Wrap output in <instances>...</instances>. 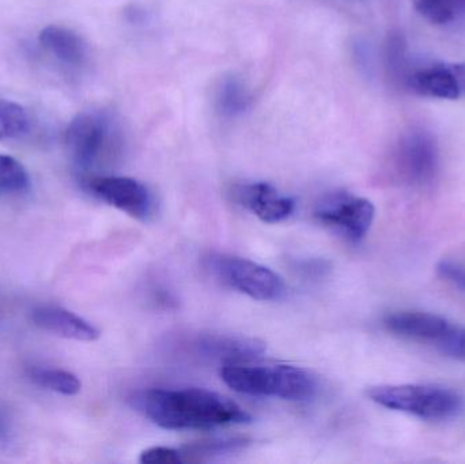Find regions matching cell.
Instances as JSON below:
<instances>
[{
    "label": "cell",
    "mask_w": 465,
    "mask_h": 464,
    "mask_svg": "<svg viewBox=\"0 0 465 464\" xmlns=\"http://www.w3.org/2000/svg\"><path fill=\"white\" fill-rule=\"evenodd\" d=\"M29 187L30 177L25 166L10 155L0 154V195H16Z\"/></svg>",
    "instance_id": "18"
},
{
    "label": "cell",
    "mask_w": 465,
    "mask_h": 464,
    "mask_svg": "<svg viewBox=\"0 0 465 464\" xmlns=\"http://www.w3.org/2000/svg\"><path fill=\"white\" fill-rule=\"evenodd\" d=\"M27 378L35 386L64 397L78 395L82 390L78 376L60 368L32 367L27 370Z\"/></svg>",
    "instance_id": "15"
},
{
    "label": "cell",
    "mask_w": 465,
    "mask_h": 464,
    "mask_svg": "<svg viewBox=\"0 0 465 464\" xmlns=\"http://www.w3.org/2000/svg\"><path fill=\"white\" fill-rule=\"evenodd\" d=\"M130 402L150 421L169 430L214 429L252 420L240 405L209 390H147L134 394Z\"/></svg>",
    "instance_id": "1"
},
{
    "label": "cell",
    "mask_w": 465,
    "mask_h": 464,
    "mask_svg": "<svg viewBox=\"0 0 465 464\" xmlns=\"http://www.w3.org/2000/svg\"><path fill=\"white\" fill-rule=\"evenodd\" d=\"M249 105V95L237 78L223 79L217 93L218 111L225 116H237Z\"/></svg>",
    "instance_id": "19"
},
{
    "label": "cell",
    "mask_w": 465,
    "mask_h": 464,
    "mask_svg": "<svg viewBox=\"0 0 465 464\" xmlns=\"http://www.w3.org/2000/svg\"><path fill=\"white\" fill-rule=\"evenodd\" d=\"M314 215L322 225L358 244L373 225L376 207L369 199L338 191L328 193L316 204Z\"/></svg>",
    "instance_id": "8"
},
{
    "label": "cell",
    "mask_w": 465,
    "mask_h": 464,
    "mask_svg": "<svg viewBox=\"0 0 465 464\" xmlns=\"http://www.w3.org/2000/svg\"><path fill=\"white\" fill-rule=\"evenodd\" d=\"M412 5L434 25H450L465 16V0H412Z\"/></svg>",
    "instance_id": "16"
},
{
    "label": "cell",
    "mask_w": 465,
    "mask_h": 464,
    "mask_svg": "<svg viewBox=\"0 0 465 464\" xmlns=\"http://www.w3.org/2000/svg\"><path fill=\"white\" fill-rule=\"evenodd\" d=\"M437 274L445 282L465 293V264L444 259L437 264Z\"/></svg>",
    "instance_id": "21"
},
{
    "label": "cell",
    "mask_w": 465,
    "mask_h": 464,
    "mask_svg": "<svg viewBox=\"0 0 465 464\" xmlns=\"http://www.w3.org/2000/svg\"><path fill=\"white\" fill-rule=\"evenodd\" d=\"M404 84L417 94L441 100H458L465 94V63H430L406 70Z\"/></svg>",
    "instance_id": "10"
},
{
    "label": "cell",
    "mask_w": 465,
    "mask_h": 464,
    "mask_svg": "<svg viewBox=\"0 0 465 464\" xmlns=\"http://www.w3.org/2000/svg\"><path fill=\"white\" fill-rule=\"evenodd\" d=\"M38 41L45 51L67 67L81 68L86 63V44L73 30L51 25L41 30Z\"/></svg>",
    "instance_id": "14"
},
{
    "label": "cell",
    "mask_w": 465,
    "mask_h": 464,
    "mask_svg": "<svg viewBox=\"0 0 465 464\" xmlns=\"http://www.w3.org/2000/svg\"><path fill=\"white\" fill-rule=\"evenodd\" d=\"M30 319L41 331L65 340L93 342L100 338V330L97 327L76 313L56 305H41L35 308Z\"/></svg>",
    "instance_id": "13"
},
{
    "label": "cell",
    "mask_w": 465,
    "mask_h": 464,
    "mask_svg": "<svg viewBox=\"0 0 465 464\" xmlns=\"http://www.w3.org/2000/svg\"><path fill=\"white\" fill-rule=\"evenodd\" d=\"M384 326L396 337L434 349L439 353L465 362V326L436 313L401 311L390 313Z\"/></svg>",
    "instance_id": "5"
},
{
    "label": "cell",
    "mask_w": 465,
    "mask_h": 464,
    "mask_svg": "<svg viewBox=\"0 0 465 464\" xmlns=\"http://www.w3.org/2000/svg\"><path fill=\"white\" fill-rule=\"evenodd\" d=\"M391 172L406 187L431 184L440 172V149L436 138L423 128H410L396 142L391 154Z\"/></svg>",
    "instance_id": "6"
},
{
    "label": "cell",
    "mask_w": 465,
    "mask_h": 464,
    "mask_svg": "<svg viewBox=\"0 0 465 464\" xmlns=\"http://www.w3.org/2000/svg\"><path fill=\"white\" fill-rule=\"evenodd\" d=\"M71 160L82 172H92L119 154L122 136L105 112H84L74 117L64 133Z\"/></svg>",
    "instance_id": "4"
},
{
    "label": "cell",
    "mask_w": 465,
    "mask_h": 464,
    "mask_svg": "<svg viewBox=\"0 0 465 464\" xmlns=\"http://www.w3.org/2000/svg\"><path fill=\"white\" fill-rule=\"evenodd\" d=\"M232 196L243 209L249 210L265 223H278L294 212L295 201L268 183L237 185Z\"/></svg>",
    "instance_id": "11"
},
{
    "label": "cell",
    "mask_w": 465,
    "mask_h": 464,
    "mask_svg": "<svg viewBox=\"0 0 465 464\" xmlns=\"http://www.w3.org/2000/svg\"><path fill=\"white\" fill-rule=\"evenodd\" d=\"M93 195L109 206L138 221H149L154 212V198L143 183L124 176H93L87 179Z\"/></svg>",
    "instance_id": "9"
},
{
    "label": "cell",
    "mask_w": 465,
    "mask_h": 464,
    "mask_svg": "<svg viewBox=\"0 0 465 464\" xmlns=\"http://www.w3.org/2000/svg\"><path fill=\"white\" fill-rule=\"evenodd\" d=\"M368 397L388 410L409 414L425 421H450L465 409L459 392L434 384H388L369 389Z\"/></svg>",
    "instance_id": "3"
},
{
    "label": "cell",
    "mask_w": 465,
    "mask_h": 464,
    "mask_svg": "<svg viewBox=\"0 0 465 464\" xmlns=\"http://www.w3.org/2000/svg\"><path fill=\"white\" fill-rule=\"evenodd\" d=\"M139 462L144 464H177L184 462L182 451L169 447H150L144 449L139 458Z\"/></svg>",
    "instance_id": "22"
},
{
    "label": "cell",
    "mask_w": 465,
    "mask_h": 464,
    "mask_svg": "<svg viewBox=\"0 0 465 464\" xmlns=\"http://www.w3.org/2000/svg\"><path fill=\"white\" fill-rule=\"evenodd\" d=\"M15 444V429L7 409L0 403V452H10Z\"/></svg>",
    "instance_id": "23"
},
{
    "label": "cell",
    "mask_w": 465,
    "mask_h": 464,
    "mask_svg": "<svg viewBox=\"0 0 465 464\" xmlns=\"http://www.w3.org/2000/svg\"><path fill=\"white\" fill-rule=\"evenodd\" d=\"M195 349L202 357L226 365L246 364L262 359L265 345L256 338L209 332L199 335Z\"/></svg>",
    "instance_id": "12"
},
{
    "label": "cell",
    "mask_w": 465,
    "mask_h": 464,
    "mask_svg": "<svg viewBox=\"0 0 465 464\" xmlns=\"http://www.w3.org/2000/svg\"><path fill=\"white\" fill-rule=\"evenodd\" d=\"M207 269L229 288L259 301H276L286 294L281 275L256 262L231 255H212Z\"/></svg>",
    "instance_id": "7"
},
{
    "label": "cell",
    "mask_w": 465,
    "mask_h": 464,
    "mask_svg": "<svg viewBox=\"0 0 465 464\" xmlns=\"http://www.w3.org/2000/svg\"><path fill=\"white\" fill-rule=\"evenodd\" d=\"M221 379L240 394L292 402L312 400L317 391L316 379L308 370L292 365H226L221 370Z\"/></svg>",
    "instance_id": "2"
},
{
    "label": "cell",
    "mask_w": 465,
    "mask_h": 464,
    "mask_svg": "<svg viewBox=\"0 0 465 464\" xmlns=\"http://www.w3.org/2000/svg\"><path fill=\"white\" fill-rule=\"evenodd\" d=\"M251 441L245 438L220 439V440L199 441L183 447L182 454L185 460H202L204 458L220 457V455L235 452L245 449Z\"/></svg>",
    "instance_id": "17"
},
{
    "label": "cell",
    "mask_w": 465,
    "mask_h": 464,
    "mask_svg": "<svg viewBox=\"0 0 465 464\" xmlns=\"http://www.w3.org/2000/svg\"><path fill=\"white\" fill-rule=\"evenodd\" d=\"M29 130V116L18 104L0 100V139H15Z\"/></svg>",
    "instance_id": "20"
}]
</instances>
